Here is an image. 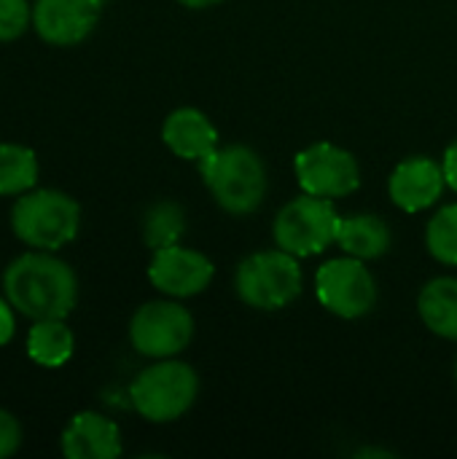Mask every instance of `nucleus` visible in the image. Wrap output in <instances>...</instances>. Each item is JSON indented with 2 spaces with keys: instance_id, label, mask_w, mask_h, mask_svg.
<instances>
[{
  "instance_id": "nucleus-1",
  "label": "nucleus",
  "mask_w": 457,
  "mask_h": 459,
  "mask_svg": "<svg viewBox=\"0 0 457 459\" xmlns=\"http://www.w3.org/2000/svg\"><path fill=\"white\" fill-rule=\"evenodd\" d=\"M5 299L16 312L35 320H65L78 299L73 269L48 253H24L3 274Z\"/></svg>"
},
{
  "instance_id": "nucleus-2",
  "label": "nucleus",
  "mask_w": 457,
  "mask_h": 459,
  "mask_svg": "<svg viewBox=\"0 0 457 459\" xmlns=\"http://www.w3.org/2000/svg\"><path fill=\"white\" fill-rule=\"evenodd\" d=\"M199 172L213 199L232 215H248L264 202L267 169L248 145L215 148L199 161Z\"/></svg>"
},
{
  "instance_id": "nucleus-3",
  "label": "nucleus",
  "mask_w": 457,
  "mask_h": 459,
  "mask_svg": "<svg viewBox=\"0 0 457 459\" xmlns=\"http://www.w3.org/2000/svg\"><path fill=\"white\" fill-rule=\"evenodd\" d=\"M81 226L78 202L54 188L24 194L11 210L13 234L35 250H59L75 239Z\"/></svg>"
},
{
  "instance_id": "nucleus-4",
  "label": "nucleus",
  "mask_w": 457,
  "mask_h": 459,
  "mask_svg": "<svg viewBox=\"0 0 457 459\" xmlns=\"http://www.w3.org/2000/svg\"><path fill=\"white\" fill-rule=\"evenodd\" d=\"M199 393L197 371L180 360H159L145 368L129 387L132 406L148 422H172L183 417Z\"/></svg>"
},
{
  "instance_id": "nucleus-5",
  "label": "nucleus",
  "mask_w": 457,
  "mask_h": 459,
  "mask_svg": "<svg viewBox=\"0 0 457 459\" xmlns=\"http://www.w3.org/2000/svg\"><path fill=\"white\" fill-rule=\"evenodd\" d=\"M237 296L261 312L288 307L302 293V266L296 255L286 250H264L245 258L234 280Z\"/></svg>"
},
{
  "instance_id": "nucleus-6",
  "label": "nucleus",
  "mask_w": 457,
  "mask_h": 459,
  "mask_svg": "<svg viewBox=\"0 0 457 459\" xmlns=\"http://www.w3.org/2000/svg\"><path fill=\"white\" fill-rule=\"evenodd\" d=\"M339 212L334 210L331 199L323 196H299L288 202L275 218V242L280 250L307 258L323 253L339 234Z\"/></svg>"
},
{
  "instance_id": "nucleus-7",
  "label": "nucleus",
  "mask_w": 457,
  "mask_h": 459,
  "mask_svg": "<svg viewBox=\"0 0 457 459\" xmlns=\"http://www.w3.org/2000/svg\"><path fill=\"white\" fill-rule=\"evenodd\" d=\"M318 301L337 317L356 320L374 309L377 282L361 258H334L323 264L315 274Z\"/></svg>"
},
{
  "instance_id": "nucleus-8",
  "label": "nucleus",
  "mask_w": 457,
  "mask_h": 459,
  "mask_svg": "<svg viewBox=\"0 0 457 459\" xmlns=\"http://www.w3.org/2000/svg\"><path fill=\"white\" fill-rule=\"evenodd\" d=\"M194 317L175 301H151L140 307L129 323V342L145 358H175L191 344Z\"/></svg>"
},
{
  "instance_id": "nucleus-9",
  "label": "nucleus",
  "mask_w": 457,
  "mask_h": 459,
  "mask_svg": "<svg viewBox=\"0 0 457 459\" xmlns=\"http://www.w3.org/2000/svg\"><path fill=\"white\" fill-rule=\"evenodd\" d=\"M294 169L304 194L323 199L347 196L361 186V169L356 156L331 143H315L304 148L296 156Z\"/></svg>"
},
{
  "instance_id": "nucleus-10",
  "label": "nucleus",
  "mask_w": 457,
  "mask_h": 459,
  "mask_svg": "<svg viewBox=\"0 0 457 459\" xmlns=\"http://www.w3.org/2000/svg\"><path fill=\"white\" fill-rule=\"evenodd\" d=\"M148 280L154 282L156 290L175 296V299H189L202 293L210 280H213V264L207 255L170 245L162 250H154L151 266H148Z\"/></svg>"
},
{
  "instance_id": "nucleus-11",
  "label": "nucleus",
  "mask_w": 457,
  "mask_h": 459,
  "mask_svg": "<svg viewBox=\"0 0 457 459\" xmlns=\"http://www.w3.org/2000/svg\"><path fill=\"white\" fill-rule=\"evenodd\" d=\"M105 0H35V32L51 46H75L97 24Z\"/></svg>"
},
{
  "instance_id": "nucleus-12",
  "label": "nucleus",
  "mask_w": 457,
  "mask_h": 459,
  "mask_svg": "<svg viewBox=\"0 0 457 459\" xmlns=\"http://www.w3.org/2000/svg\"><path fill=\"white\" fill-rule=\"evenodd\" d=\"M444 186H447L444 169L434 159H426V156L404 159L393 169L391 183H388L391 199L404 212H420L431 207L442 196Z\"/></svg>"
},
{
  "instance_id": "nucleus-13",
  "label": "nucleus",
  "mask_w": 457,
  "mask_h": 459,
  "mask_svg": "<svg viewBox=\"0 0 457 459\" xmlns=\"http://www.w3.org/2000/svg\"><path fill=\"white\" fill-rule=\"evenodd\" d=\"M62 455L67 459H116L121 455V433L108 417L81 411L62 433Z\"/></svg>"
},
{
  "instance_id": "nucleus-14",
  "label": "nucleus",
  "mask_w": 457,
  "mask_h": 459,
  "mask_svg": "<svg viewBox=\"0 0 457 459\" xmlns=\"http://www.w3.org/2000/svg\"><path fill=\"white\" fill-rule=\"evenodd\" d=\"M162 140L175 156L189 161H202L207 153L218 148V129L202 110L178 108L164 118Z\"/></svg>"
},
{
  "instance_id": "nucleus-15",
  "label": "nucleus",
  "mask_w": 457,
  "mask_h": 459,
  "mask_svg": "<svg viewBox=\"0 0 457 459\" xmlns=\"http://www.w3.org/2000/svg\"><path fill=\"white\" fill-rule=\"evenodd\" d=\"M337 245L353 258L372 261L391 250V229L380 215H369V212L350 215L342 218L339 223Z\"/></svg>"
},
{
  "instance_id": "nucleus-16",
  "label": "nucleus",
  "mask_w": 457,
  "mask_h": 459,
  "mask_svg": "<svg viewBox=\"0 0 457 459\" xmlns=\"http://www.w3.org/2000/svg\"><path fill=\"white\" fill-rule=\"evenodd\" d=\"M420 317L442 339L457 342V280L455 277H436L431 280L417 301Z\"/></svg>"
},
{
  "instance_id": "nucleus-17",
  "label": "nucleus",
  "mask_w": 457,
  "mask_h": 459,
  "mask_svg": "<svg viewBox=\"0 0 457 459\" xmlns=\"http://www.w3.org/2000/svg\"><path fill=\"white\" fill-rule=\"evenodd\" d=\"M73 331L65 320H35L27 333V355L43 368H59L73 358Z\"/></svg>"
},
{
  "instance_id": "nucleus-18",
  "label": "nucleus",
  "mask_w": 457,
  "mask_h": 459,
  "mask_svg": "<svg viewBox=\"0 0 457 459\" xmlns=\"http://www.w3.org/2000/svg\"><path fill=\"white\" fill-rule=\"evenodd\" d=\"M38 180V159L35 151L16 143L0 145V196L24 194Z\"/></svg>"
},
{
  "instance_id": "nucleus-19",
  "label": "nucleus",
  "mask_w": 457,
  "mask_h": 459,
  "mask_svg": "<svg viewBox=\"0 0 457 459\" xmlns=\"http://www.w3.org/2000/svg\"><path fill=\"white\" fill-rule=\"evenodd\" d=\"M186 231V215L183 207L175 202H159L145 212L143 221V237L151 250H162L170 245H178Z\"/></svg>"
},
{
  "instance_id": "nucleus-20",
  "label": "nucleus",
  "mask_w": 457,
  "mask_h": 459,
  "mask_svg": "<svg viewBox=\"0 0 457 459\" xmlns=\"http://www.w3.org/2000/svg\"><path fill=\"white\" fill-rule=\"evenodd\" d=\"M426 245L436 261L457 266V204L442 207L431 218L426 229Z\"/></svg>"
},
{
  "instance_id": "nucleus-21",
  "label": "nucleus",
  "mask_w": 457,
  "mask_h": 459,
  "mask_svg": "<svg viewBox=\"0 0 457 459\" xmlns=\"http://www.w3.org/2000/svg\"><path fill=\"white\" fill-rule=\"evenodd\" d=\"M32 22V8L27 0H0V43L19 38Z\"/></svg>"
},
{
  "instance_id": "nucleus-22",
  "label": "nucleus",
  "mask_w": 457,
  "mask_h": 459,
  "mask_svg": "<svg viewBox=\"0 0 457 459\" xmlns=\"http://www.w3.org/2000/svg\"><path fill=\"white\" fill-rule=\"evenodd\" d=\"M22 444V428L13 414L0 409V459L11 457Z\"/></svg>"
},
{
  "instance_id": "nucleus-23",
  "label": "nucleus",
  "mask_w": 457,
  "mask_h": 459,
  "mask_svg": "<svg viewBox=\"0 0 457 459\" xmlns=\"http://www.w3.org/2000/svg\"><path fill=\"white\" fill-rule=\"evenodd\" d=\"M16 331V320H13V307L8 299H0V347L8 344L13 339Z\"/></svg>"
},
{
  "instance_id": "nucleus-24",
  "label": "nucleus",
  "mask_w": 457,
  "mask_h": 459,
  "mask_svg": "<svg viewBox=\"0 0 457 459\" xmlns=\"http://www.w3.org/2000/svg\"><path fill=\"white\" fill-rule=\"evenodd\" d=\"M442 169H444V178H447V186L457 191V143H453L450 148H447V153H444V164H442Z\"/></svg>"
},
{
  "instance_id": "nucleus-25",
  "label": "nucleus",
  "mask_w": 457,
  "mask_h": 459,
  "mask_svg": "<svg viewBox=\"0 0 457 459\" xmlns=\"http://www.w3.org/2000/svg\"><path fill=\"white\" fill-rule=\"evenodd\" d=\"M178 3H183L186 8H207V5H215L221 0H178Z\"/></svg>"
},
{
  "instance_id": "nucleus-26",
  "label": "nucleus",
  "mask_w": 457,
  "mask_h": 459,
  "mask_svg": "<svg viewBox=\"0 0 457 459\" xmlns=\"http://www.w3.org/2000/svg\"><path fill=\"white\" fill-rule=\"evenodd\" d=\"M455 379H457V366H455Z\"/></svg>"
}]
</instances>
